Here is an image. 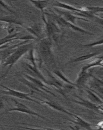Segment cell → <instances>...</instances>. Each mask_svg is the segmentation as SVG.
Returning <instances> with one entry per match:
<instances>
[{"label": "cell", "instance_id": "cell-8", "mask_svg": "<svg viewBox=\"0 0 103 130\" xmlns=\"http://www.w3.org/2000/svg\"><path fill=\"white\" fill-rule=\"evenodd\" d=\"M5 105L2 99H0V111L4 108Z\"/></svg>", "mask_w": 103, "mask_h": 130}, {"label": "cell", "instance_id": "cell-12", "mask_svg": "<svg viewBox=\"0 0 103 130\" xmlns=\"http://www.w3.org/2000/svg\"><path fill=\"white\" fill-rule=\"evenodd\" d=\"M1 125H0V128H1Z\"/></svg>", "mask_w": 103, "mask_h": 130}, {"label": "cell", "instance_id": "cell-7", "mask_svg": "<svg viewBox=\"0 0 103 130\" xmlns=\"http://www.w3.org/2000/svg\"><path fill=\"white\" fill-rule=\"evenodd\" d=\"M29 2L36 8L39 9L42 12L44 13V10L49 4V1H30Z\"/></svg>", "mask_w": 103, "mask_h": 130}, {"label": "cell", "instance_id": "cell-2", "mask_svg": "<svg viewBox=\"0 0 103 130\" xmlns=\"http://www.w3.org/2000/svg\"><path fill=\"white\" fill-rule=\"evenodd\" d=\"M11 99L14 103L13 107L11 108L3 113L0 115V116H3L10 113L17 112L21 113L26 114L34 115L37 116L41 118H44V117H42L40 115L38 114L34 111H32L30 109L29 107L24 104V103L17 101L13 98H11Z\"/></svg>", "mask_w": 103, "mask_h": 130}, {"label": "cell", "instance_id": "cell-4", "mask_svg": "<svg viewBox=\"0 0 103 130\" xmlns=\"http://www.w3.org/2000/svg\"><path fill=\"white\" fill-rule=\"evenodd\" d=\"M0 22L6 24L21 26L23 28H25L26 25L24 22L17 18L16 15L13 14H9L0 17Z\"/></svg>", "mask_w": 103, "mask_h": 130}, {"label": "cell", "instance_id": "cell-10", "mask_svg": "<svg viewBox=\"0 0 103 130\" xmlns=\"http://www.w3.org/2000/svg\"><path fill=\"white\" fill-rule=\"evenodd\" d=\"M4 77L3 76H2V75H1L0 76V81H1L2 79H4Z\"/></svg>", "mask_w": 103, "mask_h": 130}, {"label": "cell", "instance_id": "cell-9", "mask_svg": "<svg viewBox=\"0 0 103 130\" xmlns=\"http://www.w3.org/2000/svg\"><path fill=\"white\" fill-rule=\"evenodd\" d=\"M101 41H102H102L100 40V41H97V42H94V43L90 44H87L86 45H84V46H93L95 45H96L98 44H101V43H99V42H101Z\"/></svg>", "mask_w": 103, "mask_h": 130}, {"label": "cell", "instance_id": "cell-5", "mask_svg": "<svg viewBox=\"0 0 103 130\" xmlns=\"http://www.w3.org/2000/svg\"><path fill=\"white\" fill-rule=\"evenodd\" d=\"M24 28L30 34H32L36 39L37 38H40L42 37L43 30V27L41 24H35L31 26L26 25Z\"/></svg>", "mask_w": 103, "mask_h": 130}, {"label": "cell", "instance_id": "cell-11", "mask_svg": "<svg viewBox=\"0 0 103 130\" xmlns=\"http://www.w3.org/2000/svg\"><path fill=\"white\" fill-rule=\"evenodd\" d=\"M2 63V59H1V58H0V65H1Z\"/></svg>", "mask_w": 103, "mask_h": 130}, {"label": "cell", "instance_id": "cell-6", "mask_svg": "<svg viewBox=\"0 0 103 130\" xmlns=\"http://www.w3.org/2000/svg\"><path fill=\"white\" fill-rule=\"evenodd\" d=\"M0 11L3 13L16 15V11L13 7L5 1H0Z\"/></svg>", "mask_w": 103, "mask_h": 130}, {"label": "cell", "instance_id": "cell-1", "mask_svg": "<svg viewBox=\"0 0 103 130\" xmlns=\"http://www.w3.org/2000/svg\"><path fill=\"white\" fill-rule=\"evenodd\" d=\"M33 43L32 41L19 46L14 52L11 54L3 62L2 64L3 67H8L6 72L2 75L4 78L6 77L14 66L19 62V60L23 57L27 52L33 48Z\"/></svg>", "mask_w": 103, "mask_h": 130}, {"label": "cell", "instance_id": "cell-3", "mask_svg": "<svg viewBox=\"0 0 103 130\" xmlns=\"http://www.w3.org/2000/svg\"><path fill=\"white\" fill-rule=\"evenodd\" d=\"M0 87L5 89H0V94L12 96L19 99L27 100L37 102L36 101L32 99L29 97L30 94H29L12 89L2 84H0Z\"/></svg>", "mask_w": 103, "mask_h": 130}]
</instances>
